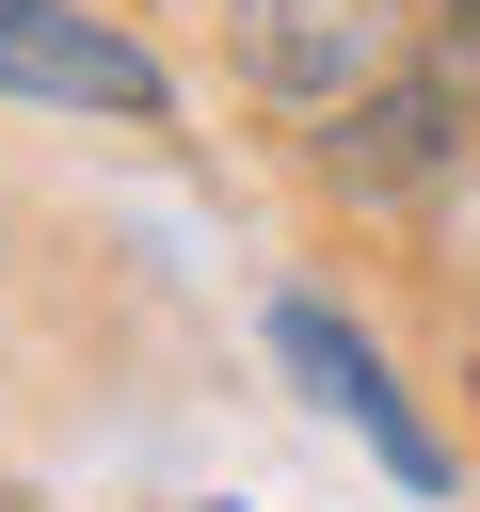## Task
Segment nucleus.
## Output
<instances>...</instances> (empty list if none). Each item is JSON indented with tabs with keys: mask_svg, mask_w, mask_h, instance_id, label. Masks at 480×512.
<instances>
[{
	"mask_svg": "<svg viewBox=\"0 0 480 512\" xmlns=\"http://www.w3.org/2000/svg\"><path fill=\"white\" fill-rule=\"evenodd\" d=\"M464 160H480V0H432L416 64L368 80L336 128H304V176L336 208H432Z\"/></svg>",
	"mask_w": 480,
	"mask_h": 512,
	"instance_id": "f257e3e1",
	"label": "nucleus"
},
{
	"mask_svg": "<svg viewBox=\"0 0 480 512\" xmlns=\"http://www.w3.org/2000/svg\"><path fill=\"white\" fill-rule=\"evenodd\" d=\"M208 16H224V80L256 112H288V128H336L432 32V0H208Z\"/></svg>",
	"mask_w": 480,
	"mask_h": 512,
	"instance_id": "f03ea898",
	"label": "nucleus"
},
{
	"mask_svg": "<svg viewBox=\"0 0 480 512\" xmlns=\"http://www.w3.org/2000/svg\"><path fill=\"white\" fill-rule=\"evenodd\" d=\"M272 368H288V384H304V400H320V416H336V432H352V448H368L400 496H464V448L416 416V384L384 368V336H368L352 304H320V288H272Z\"/></svg>",
	"mask_w": 480,
	"mask_h": 512,
	"instance_id": "7ed1b4c3",
	"label": "nucleus"
},
{
	"mask_svg": "<svg viewBox=\"0 0 480 512\" xmlns=\"http://www.w3.org/2000/svg\"><path fill=\"white\" fill-rule=\"evenodd\" d=\"M0 96L80 112V128H176V64L112 0H0Z\"/></svg>",
	"mask_w": 480,
	"mask_h": 512,
	"instance_id": "20e7f679",
	"label": "nucleus"
},
{
	"mask_svg": "<svg viewBox=\"0 0 480 512\" xmlns=\"http://www.w3.org/2000/svg\"><path fill=\"white\" fill-rule=\"evenodd\" d=\"M208 512H240V496H208Z\"/></svg>",
	"mask_w": 480,
	"mask_h": 512,
	"instance_id": "39448f33",
	"label": "nucleus"
}]
</instances>
